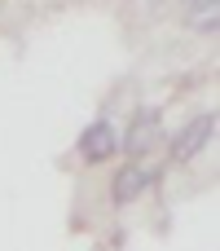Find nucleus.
<instances>
[{
	"mask_svg": "<svg viewBox=\"0 0 220 251\" xmlns=\"http://www.w3.org/2000/svg\"><path fill=\"white\" fill-rule=\"evenodd\" d=\"M212 128H216V115H198L190 128H181V137L172 141V159H194L203 146H207V137H212Z\"/></svg>",
	"mask_w": 220,
	"mask_h": 251,
	"instance_id": "nucleus-2",
	"label": "nucleus"
},
{
	"mask_svg": "<svg viewBox=\"0 0 220 251\" xmlns=\"http://www.w3.org/2000/svg\"><path fill=\"white\" fill-rule=\"evenodd\" d=\"M154 141H159V110H141V115L132 119V128H128V137H123V150H128L132 159H141Z\"/></svg>",
	"mask_w": 220,
	"mask_h": 251,
	"instance_id": "nucleus-3",
	"label": "nucleus"
},
{
	"mask_svg": "<svg viewBox=\"0 0 220 251\" xmlns=\"http://www.w3.org/2000/svg\"><path fill=\"white\" fill-rule=\"evenodd\" d=\"M146 190H150V172H146L141 163H128V168L115 172V185H110L115 203H132V199H141Z\"/></svg>",
	"mask_w": 220,
	"mask_h": 251,
	"instance_id": "nucleus-4",
	"label": "nucleus"
},
{
	"mask_svg": "<svg viewBox=\"0 0 220 251\" xmlns=\"http://www.w3.org/2000/svg\"><path fill=\"white\" fill-rule=\"evenodd\" d=\"M115 150H119V137H115V128H110L106 119H97V124H88V128L79 132V154H84L88 163H106Z\"/></svg>",
	"mask_w": 220,
	"mask_h": 251,
	"instance_id": "nucleus-1",
	"label": "nucleus"
}]
</instances>
